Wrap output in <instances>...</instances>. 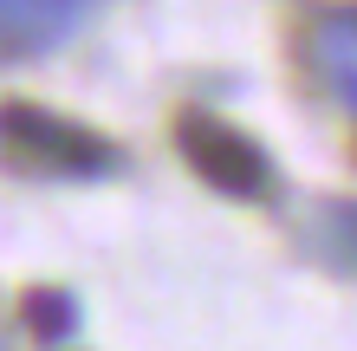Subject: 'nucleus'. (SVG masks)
Returning <instances> with one entry per match:
<instances>
[{
    "mask_svg": "<svg viewBox=\"0 0 357 351\" xmlns=\"http://www.w3.org/2000/svg\"><path fill=\"white\" fill-rule=\"evenodd\" d=\"M312 59H319L325 85L357 111V20H325V27L312 33Z\"/></svg>",
    "mask_w": 357,
    "mask_h": 351,
    "instance_id": "4",
    "label": "nucleus"
},
{
    "mask_svg": "<svg viewBox=\"0 0 357 351\" xmlns=\"http://www.w3.org/2000/svg\"><path fill=\"white\" fill-rule=\"evenodd\" d=\"M0 163L20 176H46V182H85V176H111L117 150L85 124L13 98V105H0Z\"/></svg>",
    "mask_w": 357,
    "mask_h": 351,
    "instance_id": "1",
    "label": "nucleus"
},
{
    "mask_svg": "<svg viewBox=\"0 0 357 351\" xmlns=\"http://www.w3.org/2000/svg\"><path fill=\"white\" fill-rule=\"evenodd\" d=\"M176 143H182V156H188V170H195L208 189H221V195H234V202H254L266 195V150L247 130H234V124H221L215 111H182L176 117Z\"/></svg>",
    "mask_w": 357,
    "mask_h": 351,
    "instance_id": "2",
    "label": "nucleus"
},
{
    "mask_svg": "<svg viewBox=\"0 0 357 351\" xmlns=\"http://www.w3.org/2000/svg\"><path fill=\"white\" fill-rule=\"evenodd\" d=\"M91 0H0V52H39L59 46Z\"/></svg>",
    "mask_w": 357,
    "mask_h": 351,
    "instance_id": "3",
    "label": "nucleus"
},
{
    "mask_svg": "<svg viewBox=\"0 0 357 351\" xmlns=\"http://www.w3.org/2000/svg\"><path fill=\"white\" fill-rule=\"evenodd\" d=\"M26 325L46 345H66L78 332V299L72 293H59V286H39V293H26Z\"/></svg>",
    "mask_w": 357,
    "mask_h": 351,
    "instance_id": "5",
    "label": "nucleus"
}]
</instances>
